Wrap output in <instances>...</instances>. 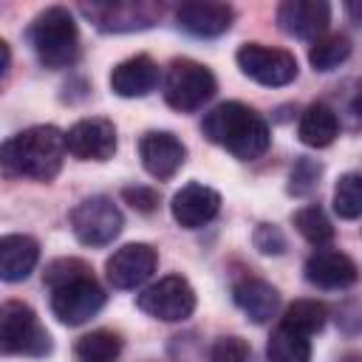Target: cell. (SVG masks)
Returning <instances> with one entry per match:
<instances>
[{"label": "cell", "instance_id": "6da1fadb", "mask_svg": "<svg viewBox=\"0 0 362 362\" xmlns=\"http://www.w3.org/2000/svg\"><path fill=\"white\" fill-rule=\"evenodd\" d=\"M204 136L212 144L226 147L240 161H255L269 150V124L243 102H221L201 122Z\"/></svg>", "mask_w": 362, "mask_h": 362}, {"label": "cell", "instance_id": "7a4b0ae2", "mask_svg": "<svg viewBox=\"0 0 362 362\" xmlns=\"http://www.w3.org/2000/svg\"><path fill=\"white\" fill-rule=\"evenodd\" d=\"M65 153V133L54 124H37L11 136L3 144V167L11 175L51 181L59 175Z\"/></svg>", "mask_w": 362, "mask_h": 362}, {"label": "cell", "instance_id": "3957f363", "mask_svg": "<svg viewBox=\"0 0 362 362\" xmlns=\"http://www.w3.org/2000/svg\"><path fill=\"white\" fill-rule=\"evenodd\" d=\"M28 42L45 68H68L79 57V31L74 14L62 6H51L28 25Z\"/></svg>", "mask_w": 362, "mask_h": 362}, {"label": "cell", "instance_id": "277c9868", "mask_svg": "<svg viewBox=\"0 0 362 362\" xmlns=\"http://www.w3.org/2000/svg\"><path fill=\"white\" fill-rule=\"evenodd\" d=\"M215 93V76L206 65L195 59H173L164 76V99L178 113H192L204 107Z\"/></svg>", "mask_w": 362, "mask_h": 362}, {"label": "cell", "instance_id": "5b68a950", "mask_svg": "<svg viewBox=\"0 0 362 362\" xmlns=\"http://www.w3.org/2000/svg\"><path fill=\"white\" fill-rule=\"evenodd\" d=\"M0 345L6 354L45 356L51 351V337L25 303L8 300L0 308Z\"/></svg>", "mask_w": 362, "mask_h": 362}, {"label": "cell", "instance_id": "8992f818", "mask_svg": "<svg viewBox=\"0 0 362 362\" xmlns=\"http://www.w3.org/2000/svg\"><path fill=\"white\" fill-rule=\"evenodd\" d=\"M51 291H54L51 294V311L65 325H82L90 317H96L99 308L105 305V291L90 272L71 277V280L54 286Z\"/></svg>", "mask_w": 362, "mask_h": 362}, {"label": "cell", "instance_id": "52a82bcc", "mask_svg": "<svg viewBox=\"0 0 362 362\" xmlns=\"http://www.w3.org/2000/svg\"><path fill=\"white\" fill-rule=\"evenodd\" d=\"M122 212L107 195H90L71 212V229L85 246H105L122 232Z\"/></svg>", "mask_w": 362, "mask_h": 362}, {"label": "cell", "instance_id": "ba28073f", "mask_svg": "<svg viewBox=\"0 0 362 362\" xmlns=\"http://www.w3.org/2000/svg\"><path fill=\"white\" fill-rule=\"evenodd\" d=\"M238 65L240 71L266 85V88H283L297 76V59L286 48H272L260 42H246L238 48Z\"/></svg>", "mask_w": 362, "mask_h": 362}, {"label": "cell", "instance_id": "9c48e42d", "mask_svg": "<svg viewBox=\"0 0 362 362\" xmlns=\"http://www.w3.org/2000/svg\"><path fill=\"white\" fill-rule=\"evenodd\" d=\"M136 303L144 314H150L161 322H178L195 311V291L181 274H170V277H161L158 283L147 286Z\"/></svg>", "mask_w": 362, "mask_h": 362}, {"label": "cell", "instance_id": "30bf717a", "mask_svg": "<svg viewBox=\"0 0 362 362\" xmlns=\"http://www.w3.org/2000/svg\"><path fill=\"white\" fill-rule=\"evenodd\" d=\"M65 147L82 161H107L116 153V127L107 119H79L65 133Z\"/></svg>", "mask_w": 362, "mask_h": 362}, {"label": "cell", "instance_id": "8fae6325", "mask_svg": "<svg viewBox=\"0 0 362 362\" xmlns=\"http://www.w3.org/2000/svg\"><path fill=\"white\" fill-rule=\"evenodd\" d=\"M158 266V255L150 243H127L107 257L105 274L113 288H136L141 286Z\"/></svg>", "mask_w": 362, "mask_h": 362}, {"label": "cell", "instance_id": "7c38bea8", "mask_svg": "<svg viewBox=\"0 0 362 362\" xmlns=\"http://www.w3.org/2000/svg\"><path fill=\"white\" fill-rule=\"evenodd\" d=\"M88 17L96 20L102 31H139L150 28L161 17V6L156 3H96V6H82Z\"/></svg>", "mask_w": 362, "mask_h": 362}, {"label": "cell", "instance_id": "4fadbf2b", "mask_svg": "<svg viewBox=\"0 0 362 362\" xmlns=\"http://www.w3.org/2000/svg\"><path fill=\"white\" fill-rule=\"evenodd\" d=\"M331 23L325 0H286L277 8V25L297 40H320Z\"/></svg>", "mask_w": 362, "mask_h": 362}, {"label": "cell", "instance_id": "5bb4252c", "mask_svg": "<svg viewBox=\"0 0 362 362\" xmlns=\"http://www.w3.org/2000/svg\"><path fill=\"white\" fill-rule=\"evenodd\" d=\"M139 158L153 178L164 181L178 173V167L187 158V147L167 130H150L139 139Z\"/></svg>", "mask_w": 362, "mask_h": 362}, {"label": "cell", "instance_id": "9a60e30c", "mask_svg": "<svg viewBox=\"0 0 362 362\" xmlns=\"http://www.w3.org/2000/svg\"><path fill=\"white\" fill-rule=\"evenodd\" d=\"M173 218L184 229H198L209 223L221 209V195L206 184H187L173 195Z\"/></svg>", "mask_w": 362, "mask_h": 362}, {"label": "cell", "instance_id": "2e32d148", "mask_svg": "<svg viewBox=\"0 0 362 362\" xmlns=\"http://www.w3.org/2000/svg\"><path fill=\"white\" fill-rule=\"evenodd\" d=\"M359 277L356 263L339 249H317L305 260V280L317 288H348Z\"/></svg>", "mask_w": 362, "mask_h": 362}, {"label": "cell", "instance_id": "e0dca14e", "mask_svg": "<svg viewBox=\"0 0 362 362\" xmlns=\"http://www.w3.org/2000/svg\"><path fill=\"white\" fill-rule=\"evenodd\" d=\"M235 11L226 3H209V0H192L181 3L175 11V20L184 31L195 37H218L232 25Z\"/></svg>", "mask_w": 362, "mask_h": 362}, {"label": "cell", "instance_id": "ac0fdd59", "mask_svg": "<svg viewBox=\"0 0 362 362\" xmlns=\"http://www.w3.org/2000/svg\"><path fill=\"white\" fill-rule=\"evenodd\" d=\"M156 85H158V65L147 54H136L110 71V88L124 99L147 96Z\"/></svg>", "mask_w": 362, "mask_h": 362}, {"label": "cell", "instance_id": "d6986e66", "mask_svg": "<svg viewBox=\"0 0 362 362\" xmlns=\"http://www.w3.org/2000/svg\"><path fill=\"white\" fill-rule=\"evenodd\" d=\"M235 305L252 320V322H269L277 314L280 305V294L272 283L260 280V277H243L235 283L232 288Z\"/></svg>", "mask_w": 362, "mask_h": 362}, {"label": "cell", "instance_id": "ffe728a7", "mask_svg": "<svg viewBox=\"0 0 362 362\" xmlns=\"http://www.w3.org/2000/svg\"><path fill=\"white\" fill-rule=\"evenodd\" d=\"M40 260V243L31 235H6L0 240V277L6 283L25 280Z\"/></svg>", "mask_w": 362, "mask_h": 362}, {"label": "cell", "instance_id": "44dd1931", "mask_svg": "<svg viewBox=\"0 0 362 362\" xmlns=\"http://www.w3.org/2000/svg\"><path fill=\"white\" fill-rule=\"evenodd\" d=\"M297 136L308 147H328L339 136V119L328 105L314 102L303 110L300 124H297Z\"/></svg>", "mask_w": 362, "mask_h": 362}, {"label": "cell", "instance_id": "7402d4cb", "mask_svg": "<svg viewBox=\"0 0 362 362\" xmlns=\"http://www.w3.org/2000/svg\"><path fill=\"white\" fill-rule=\"evenodd\" d=\"M311 359V342L305 334L277 325L266 345V362H308Z\"/></svg>", "mask_w": 362, "mask_h": 362}, {"label": "cell", "instance_id": "603a6c76", "mask_svg": "<svg viewBox=\"0 0 362 362\" xmlns=\"http://www.w3.org/2000/svg\"><path fill=\"white\" fill-rule=\"evenodd\" d=\"M79 362H113L122 354V337L113 331H90L85 337H79L76 348H74Z\"/></svg>", "mask_w": 362, "mask_h": 362}, {"label": "cell", "instance_id": "cb8c5ba5", "mask_svg": "<svg viewBox=\"0 0 362 362\" xmlns=\"http://www.w3.org/2000/svg\"><path fill=\"white\" fill-rule=\"evenodd\" d=\"M351 57V40L345 34H325L311 42L308 62L314 71H334Z\"/></svg>", "mask_w": 362, "mask_h": 362}, {"label": "cell", "instance_id": "d4e9b609", "mask_svg": "<svg viewBox=\"0 0 362 362\" xmlns=\"http://www.w3.org/2000/svg\"><path fill=\"white\" fill-rule=\"evenodd\" d=\"M325 317H328V308L320 303V300H294L286 314H283V322L286 328H294L305 337L317 334L322 325H325Z\"/></svg>", "mask_w": 362, "mask_h": 362}, {"label": "cell", "instance_id": "484cf974", "mask_svg": "<svg viewBox=\"0 0 362 362\" xmlns=\"http://www.w3.org/2000/svg\"><path fill=\"white\" fill-rule=\"evenodd\" d=\"M334 212L345 221H354L362 215V173L339 175L334 187Z\"/></svg>", "mask_w": 362, "mask_h": 362}, {"label": "cell", "instance_id": "4316f807", "mask_svg": "<svg viewBox=\"0 0 362 362\" xmlns=\"http://www.w3.org/2000/svg\"><path fill=\"white\" fill-rule=\"evenodd\" d=\"M294 226L297 232L311 243V246H325L334 238V226L328 221V215L320 206H303L294 212Z\"/></svg>", "mask_w": 362, "mask_h": 362}, {"label": "cell", "instance_id": "83f0119b", "mask_svg": "<svg viewBox=\"0 0 362 362\" xmlns=\"http://www.w3.org/2000/svg\"><path fill=\"white\" fill-rule=\"evenodd\" d=\"M320 164L311 161V158H300L291 170V178H288V192L291 195H305L317 187V178H320Z\"/></svg>", "mask_w": 362, "mask_h": 362}, {"label": "cell", "instance_id": "f1b7e54d", "mask_svg": "<svg viewBox=\"0 0 362 362\" xmlns=\"http://www.w3.org/2000/svg\"><path fill=\"white\" fill-rule=\"evenodd\" d=\"M249 345L240 337H221L209 351V362H249Z\"/></svg>", "mask_w": 362, "mask_h": 362}, {"label": "cell", "instance_id": "f546056e", "mask_svg": "<svg viewBox=\"0 0 362 362\" xmlns=\"http://www.w3.org/2000/svg\"><path fill=\"white\" fill-rule=\"evenodd\" d=\"M88 272H90V266H88L85 260H79V257H59V260H54V263L45 269V283L54 288V286H59V283H65V280H71V277L88 274Z\"/></svg>", "mask_w": 362, "mask_h": 362}, {"label": "cell", "instance_id": "4dcf8cb0", "mask_svg": "<svg viewBox=\"0 0 362 362\" xmlns=\"http://www.w3.org/2000/svg\"><path fill=\"white\" fill-rule=\"evenodd\" d=\"M255 246L263 255H280L286 249V238L274 223H257L255 229Z\"/></svg>", "mask_w": 362, "mask_h": 362}, {"label": "cell", "instance_id": "1f68e13d", "mask_svg": "<svg viewBox=\"0 0 362 362\" xmlns=\"http://www.w3.org/2000/svg\"><path fill=\"white\" fill-rule=\"evenodd\" d=\"M124 201L133 206V209H139V212H153L156 206H158V192L153 189V187H141V184H136V187H124Z\"/></svg>", "mask_w": 362, "mask_h": 362}, {"label": "cell", "instance_id": "d6a6232c", "mask_svg": "<svg viewBox=\"0 0 362 362\" xmlns=\"http://www.w3.org/2000/svg\"><path fill=\"white\" fill-rule=\"evenodd\" d=\"M345 11H348V17H351L356 25H362V0H348V3H345Z\"/></svg>", "mask_w": 362, "mask_h": 362}, {"label": "cell", "instance_id": "836d02e7", "mask_svg": "<svg viewBox=\"0 0 362 362\" xmlns=\"http://www.w3.org/2000/svg\"><path fill=\"white\" fill-rule=\"evenodd\" d=\"M351 113H354V119L362 124V88L356 90V96L351 99Z\"/></svg>", "mask_w": 362, "mask_h": 362}]
</instances>
